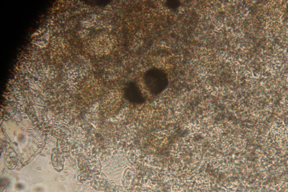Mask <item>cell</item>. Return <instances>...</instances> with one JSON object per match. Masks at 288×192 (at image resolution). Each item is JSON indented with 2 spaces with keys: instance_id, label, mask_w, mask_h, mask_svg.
Wrapping results in <instances>:
<instances>
[{
  "instance_id": "obj_1",
  "label": "cell",
  "mask_w": 288,
  "mask_h": 192,
  "mask_svg": "<svg viewBox=\"0 0 288 192\" xmlns=\"http://www.w3.org/2000/svg\"><path fill=\"white\" fill-rule=\"evenodd\" d=\"M144 81L147 89L152 94L155 95L165 90L169 83V79L165 72L156 69L147 72Z\"/></svg>"
},
{
  "instance_id": "obj_2",
  "label": "cell",
  "mask_w": 288,
  "mask_h": 192,
  "mask_svg": "<svg viewBox=\"0 0 288 192\" xmlns=\"http://www.w3.org/2000/svg\"><path fill=\"white\" fill-rule=\"evenodd\" d=\"M129 97L131 101L134 103H142L144 101L142 92L137 86L131 87L129 92Z\"/></svg>"
}]
</instances>
